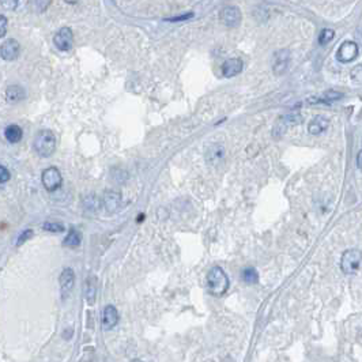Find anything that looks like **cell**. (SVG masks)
<instances>
[{"mask_svg":"<svg viewBox=\"0 0 362 362\" xmlns=\"http://www.w3.org/2000/svg\"><path fill=\"white\" fill-rule=\"evenodd\" d=\"M112 177H113L116 183L123 184L127 181L128 173L125 171H123V169H113V171H112Z\"/></svg>","mask_w":362,"mask_h":362,"instance_id":"d4e9b609","label":"cell"},{"mask_svg":"<svg viewBox=\"0 0 362 362\" xmlns=\"http://www.w3.org/2000/svg\"><path fill=\"white\" fill-rule=\"evenodd\" d=\"M241 278H243L244 282L248 283V285H253V283H258L259 272L253 267H247V268H244L243 272H241Z\"/></svg>","mask_w":362,"mask_h":362,"instance_id":"7402d4cb","label":"cell"},{"mask_svg":"<svg viewBox=\"0 0 362 362\" xmlns=\"http://www.w3.org/2000/svg\"><path fill=\"white\" fill-rule=\"evenodd\" d=\"M96 294H97V279L94 278V276H90V278L86 281V287H84V297H86V301H88L90 305L94 304Z\"/></svg>","mask_w":362,"mask_h":362,"instance_id":"ffe728a7","label":"cell"},{"mask_svg":"<svg viewBox=\"0 0 362 362\" xmlns=\"http://www.w3.org/2000/svg\"><path fill=\"white\" fill-rule=\"evenodd\" d=\"M351 78L355 82H361V66H357V67L351 71Z\"/></svg>","mask_w":362,"mask_h":362,"instance_id":"4dcf8cb0","label":"cell"},{"mask_svg":"<svg viewBox=\"0 0 362 362\" xmlns=\"http://www.w3.org/2000/svg\"><path fill=\"white\" fill-rule=\"evenodd\" d=\"M357 56H358V45L354 41H345L336 52V59L340 63H350Z\"/></svg>","mask_w":362,"mask_h":362,"instance_id":"9c48e42d","label":"cell"},{"mask_svg":"<svg viewBox=\"0 0 362 362\" xmlns=\"http://www.w3.org/2000/svg\"><path fill=\"white\" fill-rule=\"evenodd\" d=\"M53 44L59 51H70L74 44V34L70 28H61L53 37Z\"/></svg>","mask_w":362,"mask_h":362,"instance_id":"ba28073f","label":"cell"},{"mask_svg":"<svg viewBox=\"0 0 362 362\" xmlns=\"http://www.w3.org/2000/svg\"><path fill=\"white\" fill-rule=\"evenodd\" d=\"M340 97H342V94H340V93H336V92H334V90H330V92H327L326 94H324V97H323L320 101H326L327 103H331V102H334V101L339 100Z\"/></svg>","mask_w":362,"mask_h":362,"instance_id":"484cf974","label":"cell"},{"mask_svg":"<svg viewBox=\"0 0 362 362\" xmlns=\"http://www.w3.org/2000/svg\"><path fill=\"white\" fill-rule=\"evenodd\" d=\"M0 4L3 6L6 10H15L16 6H18V0H0Z\"/></svg>","mask_w":362,"mask_h":362,"instance_id":"f1b7e54d","label":"cell"},{"mask_svg":"<svg viewBox=\"0 0 362 362\" xmlns=\"http://www.w3.org/2000/svg\"><path fill=\"white\" fill-rule=\"evenodd\" d=\"M117 323H119V312H117V309L113 305H107L102 312V320H101L102 328L105 331H109L113 327H116Z\"/></svg>","mask_w":362,"mask_h":362,"instance_id":"9a60e30c","label":"cell"},{"mask_svg":"<svg viewBox=\"0 0 362 362\" xmlns=\"http://www.w3.org/2000/svg\"><path fill=\"white\" fill-rule=\"evenodd\" d=\"M10 179H11V173L8 172L7 167L0 165V184L7 183V181H10Z\"/></svg>","mask_w":362,"mask_h":362,"instance_id":"83f0119b","label":"cell"},{"mask_svg":"<svg viewBox=\"0 0 362 362\" xmlns=\"http://www.w3.org/2000/svg\"><path fill=\"white\" fill-rule=\"evenodd\" d=\"M207 289L210 291V294L215 295V297H221L229 290L230 286V281L226 272L221 268V267L215 266L212 267L208 274H207Z\"/></svg>","mask_w":362,"mask_h":362,"instance_id":"6da1fadb","label":"cell"},{"mask_svg":"<svg viewBox=\"0 0 362 362\" xmlns=\"http://www.w3.org/2000/svg\"><path fill=\"white\" fill-rule=\"evenodd\" d=\"M33 233H34V231L30 230V229H28V230H25L24 233H22V235H20L19 237H18V241H16V245H22V244L26 243L28 240L32 239V237H33Z\"/></svg>","mask_w":362,"mask_h":362,"instance_id":"4316f807","label":"cell"},{"mask_svg":"<svg viewBox=\"0 0 362 362\" xmlns=\"http://www.w3.org/2000/svg\"><path fill=\"white\" fill-rule=\"evenodd\" d=\"M60 293L63 300H66L68 295L71 294L74 285H75V272L72 268H64L63 272L60 274Z\"/></svg>","mask_w":362,"mask_h":362,"instance_id":"8fae6325","label":"cell"},{"mask_svg":"<svg viewBox=\"0 0 362 362\" xmlns=\"http://www.w3.org/2000/svg\"><path fill=\"white\" fill-rule=\"evenodd\" d=\"M361 158H362V153L358 152V154H357V167H358V169H361V167H362Z\"/></svg>","mask_w":362,"mask_h":362,"instance_id":"d6a6232c","label":"cell"},{"mask_svg":"<svg viewBox=\"0 0 362 362\" xmlns=\"http://www.w3.org/2000/svg\"><path fill=\"white\" fill-rule=\"evenodd\" d=\"M82 204H83L84 211L96 214V212H98V211L101 210V207H102V200L97 195H94V194H90V195L84 196L83 200H82Z\"/></svg>","mask_w":362,"mask_h":362,"instance_id":"e0dca14e","label":"cell"},{"mask_svg":"<svg viewBox=\"0 0 362 362\" xmlns=\"http://www.w3.org/2000/svg\"><path fill=\"white\" fill-rule=\"evenodd\" d=\"M80 241H82V235H80L78 230H75V229H71L70 233L66 236V239H64L63 241V245L64 247L75 248L79 245Z\"/></svg>","mask_w":362,"mask_h":362,"instance_id":"44dd1931","label":"cell"},{"mask_svg":"<svg viewBox=\"0 0 362 362\" xmlns=\"http://www.w3.org/2000/svg\"><path fill=\"white\" fill-rule=\"evenodd\" d=\"M25 96H26V94H25L24 88H20L18 84H12V86H10V88L6 90V98H7L8 102L11 103L19 102V101L24 100Z\"/></svg>","mask_w":362,"mask_h":362,"instance_id":"d6986e66","label":"cell"},{"mask_svg":"<svg viewBox=\"0 0 362 362\" xmlns=\"http://www.w3.org/2000/svg\"><path fill=\"white\" fill-rule=\"evenodd\" d=\"M361 266V252L358 249H347L340 258V268L345 274L353 275Z\"/></svg>","mask_w":362,"mask_h":362,"instance_id":"277c9868","label":"cell"},{"mask_svg":"<svg viewBox=\"0 0 362 362\" xmlns=\"http://www.w3.org/2000/svg\"><path fill=\"white\" fill-rule=\"evenodd\" d=\"M20 53V45L16 40H10L4 41L2 47H0V56L2 59L7 60V61H12V60L18 59V56Z\"/></svg>","mask_w":362,"mask_h":362,"instance_id":"4fadbf2b","label":"cell"},{"mask_svg":"<svg viewBox=\"0 0 362 362\" xmlns=\"http://www.w3.org/2000/svg\"><path fill=\"white\" fill-rule=\"evenodd\" d=\"M192 14H187V15H183V16H176V18H171L169 20H172V22H176V20H183V19H188V18H191Z\"/></svg>","mask_w":362,"mask_h":362,"instance_id":"1f68e13d","label":"cell"},{"mask_svg":"<svg viewBox=\"0 0 362 362\" xmlns=\"http://www.w3.org/2000/svg\"><path fill=\"white\" fill-rule=\"evenodd\" d=\"M4 136H6V139H7L10 143H18V142L22 140L24 131H22V128H20L19 125L10 124V125H7L6 130H4Z\"/></svg>","mask_w":362,"mask_h":362,"instance_id":"ac0fdd59","label":"cell"},{"mask_svg":"<svg viewBox=\"0 0 362 362\" xmlns=\"http://www.w3.org/2000/svg\"><path fill=\"white\" fill-rule=\"evenodd\" d=\"M225 155H226V152H225L223 144L211 143L206 147V152H204V159H206V162L208 166L218 167L219 165L223 163V161H225Z\"/></svg>","mask_w":362,"mask_h":362,"instance_id":"8992f818","label":"cell"},{"mask_svg":"<svg viewBox=\"0 0 362 362\" xmlns=\"http://www.w3.org/2000/svg\"><path fill=\"white\" fill-rule=\"evenodd\" d=\"M289 64H290V51L281 49V51L275 52L272 56V71L275 75H283L287 71Z\"/></svg>","mask_w":362,"mask_h":362,"instance_id":"52a82bcc","label":"cell"},{"mask_svg":"<svg viewBox=\"0 0 362 362\" xmlns=\"http://www.w3.org/2000/svg\"><path fill=\"white\" fill-rule=\"evenodd\" d=\"M221 22L227 28H237L241 24V11L235 6H227L221 11Z\"/></svg>","mask_w":362,"mask_h":362,"instance_id":"30bf717a","label":"cell"},{"mask_svg":"<svg viewBox=\"0 0 362 362\" xmlns=\"http://www.w3.org/2000/svg\"><path fill=\"white\" fill-rule=\"evenodd\" d=\"M42 229L47 231H51V233H63L66 230L63 223L60 222H52V221H48L42 225Z\"/></svg>","mask_w":362,"mask_h":362,"instance_id":"603a6c76","label":"cell"},{"mask_svg":"<svg viewBox=\"0 0 362 362\" xmlns=\"http://www.w3.org/2000/svg\"><path fill=\"white\" fill-rule=\"evenodd\" d=\"M102 204L105 207V210L108 212H116L119 211L123 206V198H121V194L117 191H113V189H109V191H105L102 196Z\"/></svg>","mask_w":362,"mask_h":362,"instance_id":"7c38bea8","label":"cell"},{"mask_svg":"<svg viewBox=\"0 0 362 362\" xmlns=\"http://www.w3.org/2000/svg\"><path fill=\"white\" fill-rule=\"evenodd\" d=\"M6 33H7V18L0 15V38L6 36Z\"/></svg>","mask_w":362,"mask_h":362,"instance_id":"f546056e","label":"cell"},{"mask_svg":"<svg viewBox=\"0 0 362 362\" xmlns=\"http://www.w3.org/2000/svg\"><path fill=\"white\" fill-rule=\"evenodd\" d=\"M33 147L42 158H49L56 150V136L51 130H41L33 140Z\"/></svg>","mask_w":362,"mask_h":362,"instance_id":"7a4b0ae2","label":"cell"},{"mask_svg":"<svg viewBox=\"0 0 362 362\" xmlns=\"http://www.w3.org/2000/svg\"><path fill=\"white\" fill-rule=\"evenodd\" d=\"M243 68V60L237 59V57H231V59H227L223 61L222 75L225 76V78H233V76H237L239 74H241Z\"/></svg>","mask_w":362,"mask_h":362,"instance_id":"5bb4252c","label":"cell"},{"mask_svg":"<svg viewBox=\"0 0 362 362\" xmlns=\"http://www.w3.org/2000/svg\"><path fill=\"white\" fill-rule=\"evenodd\" d=\"M303 123V116L300 113H287V115L281 116L276 121H275V125L272 128V135L275 138H279V136H283L286 134L290 128L299 125V124Z\"/></svg>","mask_w":362,"mask_h":362,"instance_id":"3957f363","label":"cell"},{"mask_svg":"<svg viewBox=\"0 0 362 362\" xmlns=\"http://www.w3.org/2000/svg\"><path fill=\"white\" fill-rule=\"evenodd\" d=\"M334 36H335L334 30H331V29H323L322 33H320V36H318V44L327 45L328 42L332 41Z\"/></svg>","mask_w":362,"mask_h":362,"instance_id":"cb8c5ba5","label":"cell"},{"mask_svg":"<svg viewBox=\"0 0 362 362\" xmlns=\"http://www.w3.org/2000/svg\"><path fill=\"white\" fill-rule=\"evenodd\" d=\"M41 181H42V185L48 192H53L56 189H59L63 184V179H61V173L57 167L55 166H49L47 167L44 172H42V176H41Z\"/></svg>","mask_w":362,"mask_h":362,"instance_id":"5b68a950","label":"cell"},{"mask_svg":"<svg viewBox=\"0 0 362 362\" xmlns=\"http://www.w3.org/2000/svg\"><path fill=\"white\" fill-rule=\"evenodd\" d=\"M328 127H330V120L324 116H316L308 125V132L310 135L318 136L324 134L328 130Z\"/></svg>","mask_w":362,"mask_h":362,"instance_id":"2e32d148","label":"cell"}]
</instances>
